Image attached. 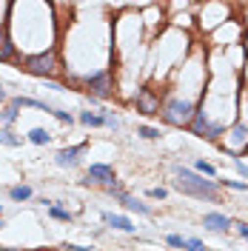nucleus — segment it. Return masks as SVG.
<instances>
[{"label":"nucleus","instance_id":"nucleus-1","mask_svg":"<svg viewBox=\"0 0 248 251\" xmlns=\"http://www.w3.org/2000/svg\"><path fill=\"white\" fill-rule=\"evenodd\" d=\"M177 180H174V188L188 194V197H197V200H211V203H220V185L214 180H205L203 174L191 171V168H182L177 166L174 168Z\"/></svg>","mask_w":248,"mask_h":251},{"label":"nucleus","instance_id":"nucleus-2","mask_svg":"<svg viewBox=\"0 0 248 251\" xmlns=\"http://www.w3.org/2000/svg\"><path fill=\"white\" fill-rule=\"evenodd\" d=\"M23 68H26L29 74H37V77H51V74L57 71V54H54V49L32 54V57H26V66Z\"/></svg>","mask_w":248,"mask_h":251},{"label":"nucleus","instance_id":"nucleus-3","mask_svg":"<svg viewBox=\"0 0 248 251\" xmlns=\"http://www.w3.org/2000/svg\"><path fill=\"white\" fill-rule=\"evenodd\" d=\"M191 117H194V106L185 100H168L163 109V120L165 123H171V126H188L191 123Z\"/></svg>","mask_w":248,"mask_h":251},{"label":"nucleus","instance_id":"nucleus-4","mask_svg":"<svg viewBox=\"0 0 248 251\" xmlns=\"http://www.w3.org/2000/svg\"><path fill=\"white\" fill-rule=\"evenodd\" d=\"M86 183H97V185H103V188H112V185H117L114 168H112V166H103V163L89 166V171H86Z\"/></svg>","mask_w":248,"mask_h":251},{"label":"nucleus","instance_id":"nucleus-5","mask_svg":"<svg viewBox=\"0 0 248 251\" xmlns=\"http://www.w3.org/2000/svg\"><path fill=\"white\" fill-rule=\"evenodd\" d=\"M188 126H191V132H194V134L205 137V140H217V137H220V132H223L220 126H211V123H208V117H205V112H200V109H194V117H191V123H188Z\"/></svg>","mask_w":248,"mask_h":251},{"label":"nucleus","instance_id":"nucleus-6","mask_svg":"<svg viewBox=\"0 0 248 251\" xmlns=\"http://www.w3.org/2000/svg\"><path fill=\"white\" fill-rule=\"evenodd\" d=\"M86 86H89V97H112V77H109V71H100V74H91L89 80H86Z\"/></svg>","mask_w":248,"mask_h":251},{"label":"nucleus","instance_id":"nucleus-7","mask_svg":"<svg viewBox=\"0 0 248 251\" xmlns=\"http://www.w3.org/2000/svg\"><path fill=\"white\" fill-rule=\"evenodd\" d=\"M134 103H137V112H143V114H160V100L151 94L149 89H137Z\"/></svg>","mask_w":248,"mask_h":251},{"label":"nucleus","instance_id":"nucleus-8","mask_svg":"<svg viewBox=\"0 0 248 251\" xmlns=\"http://www.w3.org/2000/svg\"><path fill=\"white\" fill-rule=\"evenodd\" d=\"M203 223H205L208 231H217V234H225V231L231 228V220L225 217V214H220V211H208V214L203 217Z\"/></svg>","mask_w":248,"mask_h":251},{"label":"nucleus","instance_id":"nucleus-9","mask_svg":"<svg viewBox=\"0 0 248 251\" xmlns=\"http://www.w3.org/2000/svg\"><path fill=\"white\" fill-rule=\"evenodd\" d=\"M83 149H86V146H71V149H60L57 151V154H54V163H57V166H77V157H80L83 154Z\"/></svg>","mask_w":248,"mask_h":251},{"label":"nucleus","instance_id":"nucleus-10","mask_svg":"<svg viewBox=\"0 0 248 251\" xmlns=\"http://www.w3.org/2000/svg\"><path fill=\"white\" fill-rule=\"evenodd\" d=\"M103 220L114 228V231H126V234H134V226L129 217H123V214H103Z\"/></svg>","mask_w":248,"mask_h":251},{"label":"nucleus","instance_id":"nucleus-11","mask_svg":"<svg viewBox=\"0 0 248 251\" xmlns=\"http://www.w3.org/2000/svg\"><path fill=\"white\" fill-rule=\"evenodd\" d=\"M117 200L123 203V205H126V208H129V211H137V214H151V208H149V205H146V203L134 200L132 194H126V191H123V194H120V197H117Z\"/></svg>","mask_w":248,"mask_h":251},{"label":"nucleus","instance_id":"nucleus-12","mask_svg":"<svg viewBox=\"0 0 248 251\" xmlns=\"http://www.w3.org/2000/svg\"><path fill=\"white\" fill-rule=\"evenodd\" d=\"M80 123H83V126H91V129H100V126H106L103 114H97V112H80Z\"/></svg>","mask_w":248,"mask_h":251},{"label":"nucleus","instance_id":"nucleus-13","mask_svg":"<svg viewBox=\"0 0 248 251\" xmlns=\"http://www.w3.org/2000/svg\"><path fill=\"white\" fill-rule=\"evenodd\" d=\"M29 143H34V146H49L51 134L46 132V129H32V132H29Z\"/></svg>","mask_w":248,"mask_h":251},{"label":"nucleus","instance_id":"nucleus-14","mask_svg":"<svg viewBox=\"0 0 248 251\" xmlns=\"http://www.w3.org/2000/svg\"><path fill=\"white\" fill-rule=\"evenodd\" d=\"M9 197H12L15 203H23V200L32 197V188H29V185H15V188L9 191Z\"/></svg>","mask_w":248,"mask_h":251},{"label":"nucleus","instance_id":"nucleus-15","mask_svg":"<svg viewBox=\"0 0 248 251\" xmlns=\"http://www.w3.org/2000/svg\"><path fill=\"white\" fill-rule=\"evenodd\" d=\"M15 120H17V106H12V103H9V106L0 112V123H3V126H12Z\"/></svg>","mask_w":248,"mask_h":251},{"label":"nucleus","instance_id":"nucleus-16","mask_svg":"<svg viewBox=\"0 0 248 251\" xmlns=\"http://www.w3.org/2000/svg\"><path fill=\"white\" fill-rule=\"evenodd\" d=\"M0 143H3V146H12V149H15V146H20L23 140H20V137H15V132H12V129H3V132H0Z\"/></svg>","mask_w":248,"mask_h":251},{"label":"nucleus","instance_id":"nucleus-17","mask_svg":"<svg viewBox=\"0 0 248 251\" xmlns=\"http://www.w3.org/2000/svg\"><path fill=\"white\" fill-rule=\"evenodd\" d=\"M194 171L203 174V177H217V168L211 166V163H205V160H197V163H194Z\"/></svg>","mask_w":248,"mask_h":251},{"label":"nucleus","instance_id":"nucleus-18","mask_svg":"<svg viewBox=\"0 0 248 251\" xmlns=\"http://www.w3.org/2000/svg\"><path fill=\"white\" fill-rule=\"evenodd\" d=\"M137 134H140L143 140H157V137H160V129H151V126H140V129H137Z\"/></svg>","mask_w":248,"mask_h":251},{"label":"nucleus","instance_id":"nucleus-19","mask_svg":"<svg viewBox=\"0 0 248 251\" xmlns=\"http://www.w3.org/2000/svg\"><path fill=\"white\" fill-rule=\"evenodd\" d=\"M49 214H51L54 220H63V223H71V214H68V211H63L60 205H51V208H49Z\"/></svg>","mask_w":248,"mask_h":251},{"label":"nucleus","instance_id":"nucleus-20","mask_svg":"<svg viewBox=\"0 0 248 251\" xmlns=\"http://www.w3.org/2000/svg\"><path fill=\"white\" fill-rule=\"evenodd\" d=\"M182 251H205V246L200 243L197 237H185V246H182Z\"/></svg>","mask_w":248,"mask_h":251},{"label":"nucleus","instance_id":"nucleus-21","mask_svg":"<svg viewBox=\"0 0 248 251\" xmlns=\"http://www.w3.org/2000/svg\"><path fill=\"white\" fill-rule=\"evenodd\" d=\"M165 243H168V246H174V249H182V246H185V237H180V234H168V237H165Z\"/></svg>","mask_w":248,"mask_h":251},{"label":"nucleus","instance_id":"nucleus-22","mask_svg":"<svg viewBox=\"0 0 248 251\" xmlns=\"http://www.w3.org/2000/svg\"><path fill=\"white\" fill-rule=\"evenodd\" d=\"M225 188H234V191H248V183H240V180H223Z\"/></svg>","mask_w":248,"mask_h":251},{"label":"nucleus","instance_id":"nucleus-23","mask_svg":"<svg viewBox=\"0 0 248 251\" xmlns=\"http://www.w3.org/2000/svg\"><path fill=\"white\" fill-rule=\"evenodd\" d=\"M149 197H154V200H165V197H168V191H165V188H151Z\"/></svg>","mask_w":248,"mask_h":251},{"label":"nucleus","instance_id":"nucleus-24","mask_svg":"<svg viewBox=\"0 0 248 251\" xmlns=\"http://www.w3.org/2000/svg\"><path fill=\"white\" fill-rule=\"evenodd\" d=\"M103 120H106V126H109V129H120V123H117L114 114H109V112H106V114H103Z\"/></svg>","mask_w":248,"mask_h":251},{"label":"nucleus","instance_id":"nucleus-25","mask_svg":"<svg viewBox=\"0 0 248 251\" xmlns=\"http://www.w3.org/2000/svg\"><path fill=\"white\" fill-rule=\"evenodd\" d=\"M234 166H237V171H240V174H243V177L248 180V166L243 163V160H240V157H234Z\"/></svg>","mask_w":248,"mask_h":251},{"label":"nucleus","instance_id":"nucleus-26","mask_svg":"<svg viewBox=\"0 0 248 251\" xmlns=\"http://www.w3.org/2000/svg\"><path fill=\"white\" fill-rule=\"evenodd\" d=\"M231 226L237 228V234H240V237H246V240H248V223H231Z\"/></svg>","mask_w":248,"mask_h":251},{"label":"nucleus","instance_id":"nucleus-27","mask_svg":"<svg viewBox=\"0 0 248 251\" xmlns=\"http://www.w3.org/2000/svg\"><path fill=\"white\" fill-rule=\"evenodd\" d=\"M6 43H9V37H6V29H0V49H3Z\"/></svg>","mask_w":248,"mask_h":251},{"label":"nucleus","instance_id":"nucleus-28","mask_svg":"<svg viewBox=\"0 0 248 251\" xmlns=\"http://www.w3.org/2000/svg\"><path fill=\"white\" fill-rule=\"evenodd\" d=\"M6 100V89H3V83H0V103Z\"/></svg>","mask_w":248,"mask_h":251},{"label":"nucleus","instance_id":"nucleus-29","mask_svg":"<svg viewBox=\"0 0 248 251\" xmlns=\"http://www.w3.org/2000/svg\"><path fill=\"white\" fill-rule=\"evenodd\" d=\"M3 226H6V223H3V217H0V228H3Z\"/></svg>","mask_w":248,"mask_h":251},{"label":"nucleus","instance_id":"nucleus-30","mask_svg":"<svg viewBox=\"0 0 248 251\" xmlns=\"http://www.w3.org/2000/svg\"><path fill=\"white\" fill-rule=\"evenodd\" d=\"M243 151H246V154H248V143H246V149H243Z\"/></svg>","mask_w":248,"mask_h":251},{"label":"nucleus","instance_id":"nucleus-31","mask_svg":"<svg viewBox=\"0 0 248 251\" xmlns=\"http://www.w3.org/2000/svg\"><path fill=\"white\" fill-rule=\"evenodd\" d=\"M0 217H3V208H0Z\"/></svg>","mask_w":248,"mask_h":251},{"label":"nucleus","instance_id":"nucleus-32","mask_svg":"<svg viewBox=\"0 0 248 251\" xmlns=\"http://www.w3.org/2000/svg\"><path fill=\"white\" fill-rule=\"evenodd\" d=\"M0 251H3V249H0Z\"/></svg>","mask_w":248,"mask_h":251},{"label":"nucleus","instance_id":"nucleus-33","mask_svg":"<svg viewBox=\"0 0 248 251\" xmlns=\"http://www.w3.org/2000/svg\"><path fill=\"white\" fill-rule=\"evenodd\" d=\"M3 251H6V249H3Z\"/></svg>","mask_w":248,"mask_h":251}]
</instances>
